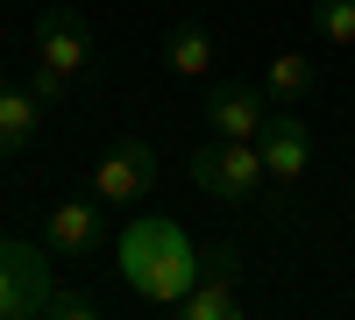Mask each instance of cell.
Wrapping results in <instances>:
<instances>
[{
    "mask_svg": "<svg viewBox=\"0 0 355 320\" xmlns=\"http://www.w3.org/2000/svg\"><path fill=\"white\" fill-rule=\"evenodd\" d=\"M36 128H43L36 93H28V85H15V78H0V157H21L28 142H36Z\"/></svg>",
    "mask_w": 355,
    "mask_h": 320,
    "instance_id": "cell-10",
    "label": "cell"
},
{
    "mask_svg": "<svg viewBox=\"0 0 355 320\" xmlns=\"http://www.w3.org/2000/svg\"><path fill=\"white\" fill-rule=\"evenodd\" d=\"M256 150H263L270 185H299V178H306V164H313V128L299 121V107H270V121H263Z\"/></svg>",
    "mask_w": 355,
    "mask_h": 320,
    "instance_id": "cell-7",
    "label": "cell"
},
{
    "mask_svg": "<svg viewBox=\"0 0 355 320\" xmlns=\"http://www.w3.org/2000/svg\"><path fill=\"white\" fill-rule=\"evenodd\" d=\"M199 114H206V128H214V135H242V142H256L263 121H270V93H263V85L227 78V85H206Z\"/></svg>",
    "mask_w": 355,
    "mask_h": 320,
    "instance_id": "cell-8",
    "label": "cell"
},
{
    "mask_svg": "<svg viewBox=\"0 0 355 320\" xmlns=\"http://www.w3.org/2000/svg\"><path fill=\"white\" fill-rule=\"evenodd\" d=\"M28 93H36V107L50 114V107H64V100H71V78H64V71H50V65H36V71H28Z\"/></svg>",
    "mask_w": 355,
    "mask_h": 320,
    "instance_id": "cell-15",
    "label": "cell"
},
{
    "mask_svg": "<svg viewBox=\"0 0 355 320\" xmlns=\"http://www.w3.org/2000/svg\"><path fill=\"white\" fill-rule=\"evenodd\" d=\"M313 28L327 43H355V0H313Z\"/></svg>",
    "mask_w": 355,
    "mask_h": 320,
    "instance_id": "cell-13",
    "label": "cell"
},
{
    "mask_svg": "<svg viewBox=\"0 0 355 320\" xmlns=\"http://www.w3.org/2000/svg\"><path fill=\"white\" fill-rule=\"evenodd\" d=\"M157 192V150L150 142H107V150L93 157V199H107V207H142V199Z\"/></svg>",
    "mask_w": 355,
    "mask_h": 320,
    "instance_id": "cell-5",
    "label": "cell"
},
{
    "mask_svg": "<svg viewBox=\"0 0 355 320\" xmlns=\"http://www.w3.org/2000/svg\"><path fill=\"white\" fill-rule=\"evenodd\" d=\"M43 320H100V299H93V292H57V285H50Z\"/></svg>",
    "mask_w": 355,
    "mask_h": 320,
    "instance_id": "cell-14",
    "label": "cell"
},
{
    "mask_svg": "<svg viewBox=\"0 0 355 320\" xmlns=\"http://www.w3.org/2000/svg\"><path fill=\"white\" fill-rule=\"evenodd\" d=\"M36 65L64 71L71 85H85L100 71V50H93V28H85V15L71 8V0H50V8L36 15Z\"/></svg>",
    "mask_w": 355,
    "mask_h": 320,
    "instance_id": "cell-3",
    "label": "cell"
},
{
    "mask_svg": "<svg viewBox=\"0 0 355 320\" xmlns=\"http://www.w3.org/2000/svg\"><path fill=\"white\" fill-rule=\"evenodd\" d=\"M178 313H185V320H227V313H242V264H234V242L199 249V278H192V292L178 299Z\"/></svg>",
    "mask_w": 355,
    "mask_h": 320,
    "instance_id": "cell-6",
    "label": "cell"
},
{
    "mask_svg": "<svg viewBox=\"0 0 355 320\" xmlns=\"http://www.w3.org/2000/svg\"><path fill=\"white\" fill-rule=\"evenodd\" d=\"M164 65L178 78H206V71H214V36H206L199 22H178L171 36H164Z\"/></svg>",
    "mask_w": 355,
    "mask_h": 320,
    "instance_id": "cell-12",
    "label": "cell"
},
{
    "mask_svg": "<svg viewBox=\"0 0 355 320\" xmlns=\"http://www.w3.org/2000/svg\"><path fill=\"white\" fill-rule=\"evenodd\" d=\"M100 235H107V199H64L43 214V242L57 256H93Z\"/></svg>",
    "mask_w": 355,
    "mask_h": 320,
    "instance_id": "cell-9",
    "label": "cell"
},
{
    "mask_svg": "<svg viewBox=\"0 0 355 320\" xmlns=\"http://www.w3.org/2000/svg\"><path fill=\"white\" fill-rule=\"evenodd\" d=\"M192 185L206 199H227V207H256L270 192V171H263V150L242 135H214L192 150Z\"/></svg>",
    "mask_w": 355,
    "mask_h": 320,
    "instance_id": "cell-2",
    "label": "cell"
},
{
    "mask_svg": "<svg viewBox=\"0 0 355 320\" xmlns=\"http://www.w3.org/2000/svg\"><path fill=\"white\" fill-rule=\"evenodd\" d=\"M114 271L142 306H178L199 278V242L171 214H135L121 228V242H114Z\"/></svg>",
    "mask_w": 355,
    "mask_h": 320,
    "instance_id": "cell-1",
    "label": "cell"
},
{
    "mask_svg": "<svg viewBox=\"0 0 355 320\" xmlns=\"http://www.w3.org/2000/svg\"><path fill=\"white\" fill-rule=\"evenodd\" d=\"M313 85H320V71H313V57H299V50H277L270 71H263V93H270V107H299Z\"/></svg>",
    "mask_w": 355,
    "mask_h": 320,
    "instance_id": "cell-11",
    "label": "cell"
},
{
    "mask_svg": "<svg viewBox=\"0 0 355 320\" xmlns=\"http://www.w3.org/2000/svg\"><path fill=\"white\" fill-rule=\"evenodd\" d=\"M50 249L43 242H0V320H43V299H50Z\"/></svg>",
    "mask_w": 355,
    "mask_h": 320,
    "instance_id": "cell-4",
    "label": "cell"
}]
</instances>
